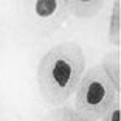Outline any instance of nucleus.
<instances>
[{
	"mask_svg": "<svg viewBox=\"0 0 121 121\" xmlns=\"http://www.w3.org/2000/svg\"><path fill=\"white\" fill-rule=\"evenodd\" d=\"M86 71V54L76 42L54 45L39 60L37 89L48 106L62 107L75 95Z\"/></svg>",
	"mask_w": 121,
	"mask_h": 121,
	"instance_id": "f257e3e1",
	"label": "nucleus"
},
{
	"mask_svg": "<svg viewBox=\"0 0 121 121\" xmlns=\"http://www.w3.org/2000/svg\"><path fill=\"white\" fill-rule=\"evenodd\" d=\"M117 98H120V93L98 64L84 71L75 92L73 109L87 121H99Z\"/></svg>",
	"mask_w": 121,
	"mask_h": 121,
	"instance_id": "f03ea898",
	"label": "nucleus"
},
{
	"mask_svg": "<svg viewBox=\"0 0 121 121\" xmlns=\"http://www.w3.org/2000/svg\"><path fill=\"white\" fill-rule=\"evenodd\" d=\"M34 17L43 33L50 34L56 31L68 19V11L65 2L59 0H39L34 2Z\"/></svg>",
	"mask_w": 121,
	"mask_h": 121,
	"instance_id": "7ed1b4c3",
	"label": "nucleus"
},
{
	"mask_svg": "<svg viewBox=\"0 0 121 121\" xmlns=\"http://www.w3.org/2000/svg\"><path fill=\"white\" fill-rule=\"evenodd\" d=\"M68 16L81 20H89L99 14L104 8V2L99 0H65Z\"/></svg>",
	"mask_w": 121,
	"mask_h": 121,
	"instance_id": "20e7f679",
	"label": "nucleus"
},
{
	"mask_svg": "<svg viewBox=\"0 0 121 121\" xmlns=\"http://www.w3.org/2000/svg\"><path fill=\"white\" fill-rule=\"evenodd\" d=\"M99 65L103 67L104 73L113 84L115 90L118 93H121V51L120 48L106 53L103 57V62Z\"/></svg>",
	"mask_w": 121,
	"mask_h": 121,
	"instance_id": "39448f33",
	"label": "nucleus"
},
{
	"mask_svg": "<svg viewBox=\"0 0 121 121\" xmlns=\"http://www.w3.org/2000/svg\"><path fill=\"white\" fill-rule=\"evenodd\" d=\"M109 42L118 48L121 43V5L120 2L113 3L109 22Z\"/></svg>",
	"mask_w": 121,
	"mask_h": 121,
	"instance_id": "423d86ee",
	"label": "nucleus"
},
{
	"mask_svg": "<svg viewBox=\"0 0 121 121\" xmlns=\"http://www.w3.org/2000/svg\"><path fill=\"white\" fill-rule=\"evenodd\" d=\"M42 121H87L73 107H56L43 117Z\"/></svg>",
	"mask_w": 121,
	"mask_h": 121,
	"instance_id": "0eeeda50",
	"label": "nucleus"
},
{
	"mask_svg": "<svg viewBox=\"0 0 121 121\" xmlns=\"http://www.w3.org/2000/svg\"><path fill=\"white\" fill-rule=\"evenodd\" d=\"M121 118V99L117 98L115 103L112 104V107L104 113V117L99 121H120Z\"/></svg>",
	"mask_w": 121,
	"mask_h": 121,
	"instance_id": "6e6552de",
	"label": "nucleus"
}]
</instances>
